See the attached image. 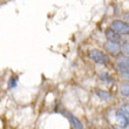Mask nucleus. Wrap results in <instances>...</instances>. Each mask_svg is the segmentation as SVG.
I'll return each instance as SVG.
<instances>
[{
    "label": "nucleus",
    "instance_id": "obj_12",
    "mask_svg": "<svg viewBox=\"0 0 129 129\" xmlns=\"http://www.w3.org/2000/svg\"><path fill=\"white\" fill-rule=\"evenodd\" d=\"M129 45H128V42H124V44H123V46L122 47H121V53H123V54H124V56H126V58H128V54H129Z\"/></svg>",
    "mask_w": 129,
    "mask_h": 129
},
{
    "label": "nucleus",
    "instance_id": "obj_6",
    "mask_svg": "<svg viewBox=\"0 0 129 129\" xmlns=\"http://www.w3.org/2000/svg\"><path fill=\"white\" fill-rule=\"evenodd\" d=\"M67 117H68V120L71 121L72 126L74 127L75 129H83V126H82L81 121H80V120H79L76 116H74L73 114H71V113H68V114H67Z\"/></svg>",
    "mask_w": 129,
    "mask_h": 129
},
{
    "label": "nucleus",
    "instance_id": "obj_10",
    "mask_svg": "<svg viewBox=\"0 0 129 129\" xmlns=\"http://www.w3.org/2000/svg\"><path fill=\"white\" fill-rule=\"evenodd\" d=\"M100 78H101V80L103 82H106V83H113V82H114V80H113L107 73H101V74H100Z\"/></svg>",
    "mask_w": 129,
    "mask_h": 129
},
{
    "label": "nucleus",
    "instance_id": "obj_13",
    "mask_svg": "<svg viewBox=\"0 0 129 129\" xmlns=\"http://www.w3.org/2000/svg\"><path fill=\"white\" fill-rule=\"evenodd\" d=\"M128 123H129L128 117H121V119H120V127H121V128H127V127H128Z\"/></svg>",
    "mask_w": 129,
    "mask_h": 129
},
{
    "label": "nucleus",
    "instance_id": "obj_11",
    "mask_svg": "<svg viewBox=\"0 0 129 129\" xmlns=\"http://www.w3.org/2000/svg\"><path fill=\"white\" fill-rule=\"evenodd\" d=\"M17 83H18V78L17 76H12L10 79V82H8V88L12 89V88H15L17 87Z\"/></svg>",
    "mask_w": 129,
    "mask_h": 129
},
{
    "label": "nucleus",
    "instance_id": "obj_5",
    "mask_svg": "<svg viewBox=\"0 0 129 129\" xmlns=\"http://www.w3.org/2000/svg\"><path fill=\"white\" fill-rule=\"evenodd\" d=\"M106 38H107V40L110 41V42H115V44H120L121 41H122V38L121 35L117 33H115L114 31H112L110 28L108 29H106Z\"/></svg>",
    "mask_w": 129,
    "mask_h": 129
},
{
    "label": "nucleus",
    "instance_id": "obj_8",
    "mask_svg": "<svg viewBox=\"0 0 129 129\" xmlns=\"http://www.w3.org/2000/svg\"><path fill=\"white\" fill-rule=\"evenodd\" d=\"M116 116L121 119V117H128V108L127 106H122L121 108H119L116 110Z\"/></svg>",
    "mask_w": 129,
    "mask_h": 129
},
{
    "label": "nucleus",
    "instance_id": "obj_2",
    "mask_svg": "<svg viewBox=\"0 0 129 129\" xmlns=\"http://www.w3.org/2000/svg\"><path fill=\"white\" fill-rule=\"evenodd\" d=\"M110 29L114 31L117 34H128L129 32V26L127 22H123L122 20H114L110 24Z\"/></svg>",
    "mask_w": 129,
    "mask_h": 129
},
{
    "label": "nucleus",
    "instance_id": "obj_9",
    "mask_svg": "<svg viewBox=\"0 0 129 129\" xmlns=\"http://www.w3.org/2000/svg\"><path fill=\"white\" fill-rule=\"evenodd\" d=\"M120 92H121V94H122L124 98H128L129 96V86L127 82H123L122 85H121V87H120Z\"/></svg>",
    "mask_w": 129,
    "mask_h": 129
},
{
    "label": "nucleus",
    "instance_id": "obj_3",
    "mask_svg": "<svg viewBox=\"0 0 129 129\" xmlns=\"http://www.w3.org/2000/svg\"><path fill=\"white\" fill-rule=\"evenodd\" d=\"M116 67L119 69L120 73H122L123 75L128 76V73H129V61H128V58L126 56H122V58H119L117 61H116Z\"/></svg>",
    "mask_w": 129,
    "mask_h": 129
},
{
    "label": "nucleus",
    "instance_id": "obj_7",
    "mask_svg": "<svg viewBox=\"0 0 129 129\" xmlns=\"http://www.w3.org/2000/svg\"><path fill=\"white\" fill-rule=\"evenodd\" d=\"M95 93H96V95H98L99 98L101 99V100H103V101H109V100L112 99V95H110V93L107 92V90H102V89H96Z\"/></svg>",
    "mask_w": 129,
    "mask_h": 129
},
{
    "label": "nucleus",
    "instance_id": "obj_4",
    "mask_svg": "<svg viewBox=\"0 0 129 129\" xmlns=\"http://www.w3.org/2000/svg\"><path fill=\"white\" fill-rule=\"evenodd\" d=\"M105 48L112 55H119V54H121V45H120V44H115V42L107 41V42L105 44Z\"/></svg>",
    "mask_w": 129,
    "mask_h": 129
},
{
    "label": "nucleus",
    "instance_id": "obj_1",
    "mask_svg": "<svg viewBox=\"0 0 129 129\" xmlns=\"http://www.w3.org/2000/svg\"><path fill=\"white\" fill-rule=\"evenodd\" d=\"M89 58L99 64H106L109 61L108 55L103 53L102 51H99V49H92L89 52Z\"/></svg>",
    "mask_w": 129,
    "mask_h": 129
},
{
    "label": "nucleus",
    "instance_id": "obj_14",
    "mask_svg": "<svg viewBox=\"0 0 129 129\" xmlns=\"http://www.w3.org/2000/svg\"><path fill=\"white\" fill-rule=\"evenodd\" d=\"M110 129H117V128H114V127H113V128H110Z\"/></svg>",
    "mask_w": 129,
    "mask_h": 129
}]
</instances>
